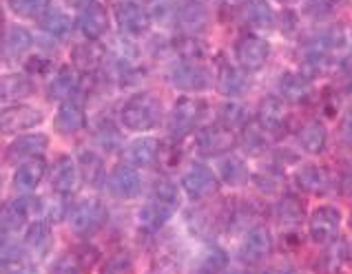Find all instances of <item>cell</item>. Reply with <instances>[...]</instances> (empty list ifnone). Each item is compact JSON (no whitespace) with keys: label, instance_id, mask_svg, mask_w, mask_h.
Listing matches in <instances>:
<instances>
[{"label":"cell","instance_id":"24","mask_svg":"<svg viewBox=\"0 0 352 274\" xmlns=\"http://www.w3.org/2000/svg\"><path fill=\"white\" fill-rule=\"evenodd\" d=\"M215 87L222 95L226 98H241L250 89V78L248 71H244L241 67H222V71L217 73Z\"/></svg>","mask_w":352,"mask_h":274},{"label":"cell","instance_id":"21","mask_svg":"<svg viewBox=\"0 0 352 274\" xmlns=\"http://www.w3.org/2000/svg\"><path fill=\"white\" fill-rule=\"evenodd\" d=\"M175 210L177 208L166 204V201L157 199V197H151L146 204L140 208L138 223H140V228L146 230V232H157V230H162L166 226Z\"/></svg>","mask_w":352,"mask_h":274},{"label":"cell","instance_id":"16","mask_svg":"<svg viewBox=\"0 0 352 274\" xmlns=\"http://www.w3.org/2000/svg\"><path fill=\"white\" fill-rule=\"evenodd\" d=\"M107 186L111 190V195L118 199H133L140 188H142V177L135 166H129V164H118L107 177Z\"/></svg>","mask_w":352,"mask_h":274},{"label":"cell","instance_id":"38","mask_svg":"<svg viewBox=\"0 0 352 274\" xmlns=\"http://www.w3.org/2000/svg\"><path fill=\"white\" fill-rule=\"evenodd\" d=\"M177 23L182 25L186 32H197L206 25V7L197 0L184 3L177 12Z\"/></svg>","mask_w":352,"mask_h":274},{"label":"cell","instance_id":"34","mask_svg":"<svg viewBox=\"0 0 352 274\" xmlns=\"http://www.w3.org/2000/svg\"><path fill=\"white\" fill-rule=\"evenodd\" d=\"M348 255H350V246L344 239H335L328 246V250L324 252V257L319 261V268L324 274H339V270L348 263Z\"/></svg>","mask_w":352,"mask_h":274},{"label":"cell","instance_id":"55","mask_svg":"<svg viewBox=\"0 0 352 274\" xmlns=\"http://www.w3.org/2000/svg\"><path fill=\"white\" fill-rule=\"evenodd\" d=\"M348 263L352 266V246H350V255H348Z\"/></svg>","mask_w":352,"mask_h":274},{"label":"cell","instance_id":"47","mask_svg":"<svg viewBox=\"0 0 352 274\" xmlns=\"http://www.w3.org/2000/svg\"><path fill=\"white\" fill-rule=\"evenodd\" d=\"M43 215H47L49 221H60L67 215V206H65V195H58L54 199L45 201V210Z\"/></svg>","mask_w":352,"mask_h":274},{"label":"cell","instance_id":"29","mask_svg":"<svg viewBox=\"0 0 352 274\" xmlns=\"http://www.w3.org/2000/svg\"><path fill=\"white\" fill-rule=\"evenodd\" d=\"M78 170L82 181L89 186H100L104 181V161L91 148L78 153Z\"/></svg>","mask_w":352,"mask_h":274},{"label":"cell","instance_id":"54","mask_svg":"<svg viewBox=\"0 0 352 274\" xmlns=\"http://www.w3.org/2000/svg\"><path fill=\"white\" fill-rule=\"evenodd\" d=\"M222 274H248L246 270H226V272H222Z\"/></svg>","mask_w":352,"mask_h":274},{"label":"cell","instance_id":"44","mask_svg":"<svg viewBox=\"0 0 352 274\" xmlns=\"http://www.w3.org/2000/svg\"><path fill=\"white\" fill-rule=\"evenodd\" d=\"M85 268V263L82 259L78 257V252H72V255H65V257H60L56 263H54V268H52V274H82Z\"/></svg>","mask_w":352,"mask_h":274},{"label":"cell","instance_id":"50","mask_svg":"<svg viewBox=\"0 0 352 274\" xmlns=\"http://www.w3.org/2000/svg\"><path fill=\"white\" fill-rule=\"evenodd\" d=\"M339 139L344 144H352V109H348L346 115L339 122Z\"/></svg>","mask_w":352,"mask_h":274},{"label":"cell","instance_id":"8","mask_svg":"<svg viewBox=\"0 0 352 274\" xmlns=\"http://www.w3.org/2000/svg\"><path fill=\"white\" fill-rule=\"evenodd\" d=\"M270 58V43L261 36H244L235 43V60L237 65L248 71V73H255L261 67L268 62Z\"/></svg>","mask_w":352,"mask_h":274},{"label":"cell","instance_id":"45","mask_svg":"<svg viewBox=\"0 0 352 274\" xmlns=\"http://www.w3.org/2000/svg\"><path fill=\"white\" fill-rule=\"evenodd\" d=\"M96 141L100 146H102L104 150H116L120 148V133H118V128L111 126V124H100V128L96 130Z\"/></svg>","mask_w":352,"mask_h":274},{"label":"cell","instance_id":"10","mask_svg":"<svg viewBox=\"0 0 352 274\" xmlns=\"http://www.w3.org/2000/svg\"><path fill=\"white\" fill-rule=\"evenodd\" d=\"M25 252L32 261H45L49 257V252L54 248V232L49 221H32L25 228Z\"/></svg>","mask_w":352,"mask_h":274},{"label":"cell","instance_id":"53","mask_svg":"<svg viewBox=\"0 0 352 274\" xmlns=\"http://www.w3.org/2000/svg\"><path fill=\"white\" fill-rule=\"evenodd\" d=\"M89 3H94V0H69V5L74 7H87Z\"/></svg>","mask_w":352,"mask_h":274},{"label":"cell","instance_id":"40","mask_svg":"<svg viewBox=\"0 0 352 274\" xmlns=\"http://www.w3.org/2000/svg\"><path fill=\"white\" fill-rule=\"evenodd\" d=\"M7 7L18 18H40L49 9V0H7Z\"/></svg>","mask_w":352,"mask_h":274},{"label":"cell","instance_id":"39","mask_svg":"<svg viewBox=\"0 0 352 274\" xmlns=\"http://www.w3.org/2000/svg\"><path fill=\"white\" fill-rule=\"evenodd\" d=\"M27 255L25 241L18 239L16 235H3V268L20 266V261Z\"/></svg>","mask_w":352,"mask_h":274},{"label":"cell","instance_id":"14","mask_svg":"<svg viewBox=\"0 0 352 274\" xmlns=\"http://www.w3.org/2000/svg\"><path fill=\"white\" fill-rule=\"evenodd\" d=\"M293 179L295 186L301 192H308V195H328L330 188H333V175H330V170L319 164L299 166Z\"/></svg>","mask_w":352,"mask_h":274},{"label":"cell","instance_id":"23","mask_svg":"<svg viewBox=\"0 0 352 274\" xmlns=\"http://www.w3.org/2000/svg\"><path fill=\"white\" fill-rule=\"evenodd\" d=\"M78 69L74 67H60L56 73L52 76L47 84V98L49 100H56V102H69L76 91H78Z\"/></svg>","mask_w":352,"mask_h":274},{"label":"cell","instance_id":"48","mask_svg":"<svg viewBox=\"0 0 352 274\" xmlns=\"http://www.w3.org/2000/svg\"><path fill=\"white\" fill-rule=\"evenodd\" d=\"M253 179H255L257 188L266 190V192L275 190V188H277V186L281 184V175H279L277 170H270V168H266V170L257 172V175H255Z\"/></svg>","mask_w":352,"mask_h":274},{"label":"cell","instance_id":"42","mask_svg":"<svg viewBox=\"0 0 352 274\" xmlns=\"http://www.w3.org/2000/svg\"><path fill=\"white\" fill-rule=\"evenodd\" d=\"M151 197H157V199L166 201V204L179 208V188H177V184H173V181L166 177H160L153 181V186H151Z\"/></svg>","mask_w":352,"mask_h":274},{"label":"cell","instance_id":"35","mask_svg":"<svg viewBox=\"0 0 352 274\" xmlns=\"http://www.w3.org/2000/svg\"><path fill=\"white\" fill-rule=\"evenodd\" d=\"M217 119L219 124H224L228 128H244L248 126V119H250V111L246 104L241 102H235V100H230V102H224L222 106L217 109Z\"/></svg>","mask_w":352,"mask_h":274},{"label":"cell","instance_id":"5","mask_svg":"<svg viewBox=\"0 0 352 274\" xmlns=\"http://www.w3.org/2000/svg\"><path fill=\"white\" fill-rule=\"evenodd\" d=\"M341 221H344V215H341V210L337 206L333 204L317 206L308 217V235L319 246L333 243L339 235Z\"/></svg>","mask_w":352,"mask_h":274},{"label":"cell","instance_id":"19","mask_svg":"<svg viewBox=\"0 0 352 274\" xmlns=\"http://www.w3.org/2000/svg\"><path fill=\"white\" fill-rule=\"evenodd\" d=\"M45 119V115L40 113L38 109L27 106V104H14L7 106L3 111V133L5 135H14V133H23L38 126L40 122Z\"/></svg>","mask_w":352,"mask_h":274},{"label":"cell","instance_id":"6","mask_svg":"<svg viewBox=\"0 0 352 274\" xmlns=\"http://www.w3.org/2000/svg\"><path fill=\"white\" fill-rule=\"evenodd\" d=\"M179 186H182L184 195L188 199L202 201V199H208V197L217 195V190H219V177L208 166H204V164H190L184 170Z\"/></svg>","mask_w":352,"mask_h":274},{"label":"cell","instance_id":"2","mask_svg":"<svg viewBox=\"0 0 352 274\" xmlns=\"http://www.w3.org/2000/svg\"><path fill=\"white\" fill-rule=\"evenodd\" d=\"M107 206L98 197H85L69 212V226L78 237H94L107 223Z\"/></svg>","mask_w":352,"mask_h":274},{"label":"cell","instance_id":"57","mask_svg":"<svg viewBox=\"0 0 352 274\" xmlns=\"http://www.w3.org/2000/svg\"><path fill=\"white\" fill-rule=\"evenodd\" d=\"M284 3H290V0H284Z\"/></svg>","mask_w":352,"mask_h":274},{"label":"cell","instance_id":"52","mask_svg":"<svg viewBox=\"0 0 352 274\" xmlns=\"http://www.w3.org/2000/svg\"><path fill=\"white\" fill-rule=\"evenodd\" d=\"M259 274H301V272L297 268L286 266V268H266V270H261Z\"/></svg>","mask_w":352,"mask_h":274},{"label":"cell","instance_id":"4","mask_svg":"<svg viewBox=\"0 0 352 274\" xmlns=\"http://www.w3.org/2000/svg\"><path fill=\"white\" fill-rule=\"evenodd\" d=\"M237 144V135L233 128L224 124L204 126L195 135V150L199 157H224L228 150H233Z\"/></svg>","mask_w":352,"mask_h":274},{"label":"cell","instance_id":"7","mask_svg":"<svg viewBox=\"0 0 352 274\" xmlns=\"http://www.w3.org/2000/svg\"><path fill=\"white\" fill-rule=\"evenodd\" d=\"M168 82L179 91H188V93H195V91H204L210 84V73L208 69L202 67L195 60H182V62H175L168 71Z\"/></svg>","mask_w":352,"mask_h":274},{"label":"cell","instance_id":"37","mask_svg":"<svg viewBox=\"0 0 352 274\" xmlns=\"http://www.w3.org/2000/svg\"><path fill=\"white\" fill-rule=\"evenodd\" d=\"M34 93V82L29 76H20V73H14V76H5L3 80V100L5 104L7 102H18V100H23L27 95Z\"/></svg>","mask_w":352,"mask_h":274},{"label":"cell","instance_id":"9","mask_svg":"<svg viewBox=\"0 0 352 274\" xmlns=\"http://www.w3.org/2000/svg\"><path fill=\"white\" fill-rule=\"evenodd\" d=\"M273 235L266 226L261 223H255L250 226L244 235V241H241L239 248V259L246 263H257L261 259H266L270 252H273Z\"/></svg>","mask_w":352,"mask_h":274},{"label":"cell","instance_id":"32","mask_svg":"<svg viewBox=\"0 0 352 274\" xmlns=\"http://www.w3.org/2000/svg\"><path fill=\"white\" fill-rule=\"evenodd\" d=\"M74 65L80 73H94V71L102 65V49H100L91 40H85L82 45L74 47Z\"/></svg>","mask_w":352,"mask_h":274},{"label":"cell","instance_id":"18","mask_svg":"<svg viewBox=\"0 0 352 274\" xmlns=\"http://www.w3.org/2000/svg\"><path fill=\"white\" fill-rule=\"evenodd\" d=\"M162 153V144L155 137H138L122 148V161L135 168L153 166Z\"/></svg>","mask_w":352,"mask_h":274},{"label":"cell","instance_id":"31","mask_svg":"<svg viewBox=\"0 0 352 274\" xmlns=\"http://www.w3.org/2000/svg\"><path fill=\"white\" fill-rule=\"evenodd\" d=\"M197 274H222L228 268V252L222 246L210 243L202 250V255L197 257Z\"/></svg>","mask_w":352,"mask_h":274},{"label":"cell","instance_id":"12","mask_svg":"<svg viewBox=\"0 0 352 274\" xmlns=\"http://www.w3.org/2000/svg\"><path fill=\"white\" fill-rule=\"evenodd\" d=\"M76 27H78L80 36H82L85 40H91V43H96V40H100L109 32L107 9L100 3H96V0H94V3H89L87 7L80 9Z\"/></svg>","mask_w":352,"mask_h":274},{"label":"cell","instance_id":"43","mask_svg":"<svg viewBox=\"0 0 352 274\" xmlns=\"http://www.w3.org/2000/svg\"><path fill=\"white\" fill-rule=\"evenodd\" d=\"M241 146L246 148V153L250 155H259L261 150L266 148V137H264V128L259 124L257 126H244V135H241Z\"/></svg>","mask_w":352,"mask_h":274},{"label":"cell","instance_id":"17","mask_svg":"<svg viewBox=\"0 0 352 274\" xmlns=\"http://www.w3.org/2000/svg\"><path fill=\"white\" fill-rule=\"evenodd\" d=\"M80 170L78 161L69 155H60L52 166H49V186L56 195H72L78 184Z\"/></svg>","mask_w":352,"mask_h":274},{"label":"cell","instance_id":"26","mask_svg":"<svg viewBox=\"0 0 352 274\" xmlns=\"http://www.w3.org/2000/svg\"><path fill=\"white\" fill-rule=\"evenodd\" d=\"M297 144L308 155H321L328 144V128L317 119L306 122V124L297 130Z\"/></svg>","mask_w":352,"mask_h":274},{"label":"cell","instance_id":"25","mask_svg":"<svg viewBox=\"0 0 352 274\" xmlns=\"http://www.w3.org/2000/svg\"><path fill=\"white\" fill-rule=\"evenodd\" d=\"M87 126V113L85 109L76 102H63V106L58 109V113L54 117V128L60 135H76Z\"/></svg>","mask_w":352,"mask_h":274},{"label":"cell","instance_id":"46","mask_svg":"<svg viewBox=\"0 0 352 274\" xmlns=\"http://www.w3.org/2000/svg\"><path fill=\"white\" fill-rule=\"evenodd\" d=\"M177 12H179V7H175L173 3L157 0L153 9H151V20H155V23H168V20H177Z\"/></svg>","mask_w":352,"mask_h":274},{"label":"cell","instance_id":"49","mask_svg":"<svg viewBox=\"0 0 352 274\" xmlns=\"http://www.w3.org/2000/svg\"><path fill=\"white\" fill-rule=\"evenodd\" d=\"M52 71V60L45 56H34L27 62V73H36V76H45Z\"/></svg>","mask_w":352,"mask_h":274},{"label":"cell","instance_id":"41","mask_svg":"<svg viewBox=\"0 0 352 274\" xmlns=\"http://www.w3.org/2000/svg\"><path fill=\"white\" fill-rule=\"evenodd\" d=\"M346 0H308L304 5V16L310 20H326L333 16Z\"/></svg>","mask_w":352,"mask_h":274},{"label":"cell","instance_id":"11","mask_svg":"<svg viewBox=\"0 0 352 274\" xmlns=\"http://www.w3.org/2000/svg\"><path fill=\"white\" fill-rule=\"evenodd\" d=\"M116 23L124 36L138 38L148 32L151 16L146 14L144 7H140L138 3H131V0H124V3L116 5Z\"/></svg>","mask_w":352,"mask_h":274},{"label":"cell","instance_id":"33","mask_svg":"<svg viewBox=\"0 0 352 274\" xmlns=\"http://www.w3.org/2000/svg\"><path fill=\"white\" fill-rule=\"evenodd\" d=\"M244 18L255 29H270L275 25V12L268 0H248L244 5Z\"/></svg>","mask_w":352,"mask_h":274},{"label":"cell","instance_id":"56","mask_svg":"<svg viewBox=\"0 0 352 274\" xmlns=\"http://www.w3.org/2000/svg\"><path fill=\"white\" fill-rule=\"evenodd\" d=\"M350 228H352V210H350Z\"/></svg>","mask_w":352,"mask_h":274},{"label":"cell","instance_id":"36","mask_svg":"<svg viewBox=\"0 0 352 274\" xmlns=\"http://www.w3.org/2000/svg\"><path fill=\"white\" fill-rule=\"evenodd\" d=\"M40 27H43V32L54 36V38H65L69 32H72V18H69L65 12H60V9H47V12L38 18Z\"/></svg>","mask_w":352,"mask_h":274},{"label":"cell","instance_id":"1","mask_svg":"<svg viewBox=\"0 0 352 274\" xmlns=\"http://www.w3.org/2000/svg\"><path fill=\"white\" fill-rule=\"evenodd\" d=\"M162 115V100L148 91H138L120 109V124L133 133H146L160 126Z\"/></svg>","mask_w":352,"mask_h":274},{"label":"cell","instance_id":"30","mask_svg":"<svg viewBox=\"0 0 352 274\" xmlns=\"http://www.w3.org/2000/svg\"><path fill=\"white\" fill-rule=\"evenodd\" d=\"M273 215L279 223H284V226H299V223L306 219V204H304V199L297 195H284L275 204Z\"/></svg>","mask_w":352,"mask_h":274},{"label":"cell","instance_id":"27","mask_svg":"<svg viewBox=\"0 0 352 274\" xmlns=\"http://www.w3.org/2000/svg\"><path fill=\"white\" fill-rule=\"evenodd\" d=\"M34 45V36L29 29L20 27V25H9L5 29V36H3V54L5 60H18L23 58L29 49Z\"/></svg>","mask_w":352,"mask_h":274},{"label":"cell","instance_id":"20","mask_svg":"<svg viewBox=\"0 0 352 274\" xmlns=\"http://www.w3.org/2000/svg\"><path fill=\"white\" fill-rule=\"evenodd\" d=\"M279 93L290 104H306L313 98V80L301 71H286L279 80Z\"/></svg>","mask_w":352,"mask_h":274},{"label":"cell","instance_id":"15","mask_svg":"<svg viewBox=\"0 0 352 274\" xmlns=\"http://www.w3.org/2000/svg\"><path fill=\"white\" fill-rule=\"evenodd\" d=\"M49 175V164L45 157H34L27 159L23 164H18L14 177H12V186L20 192V195H32V192L43 184V179Z\"/></svg>","mask_w":352,"mask_h":274},{"label":"cell","instance_id":"13","mask_svg":"<svg viewBox=\"0 0 352 274\" xmlns=\"http://www.w3.org/2000/svg\"><path fill=\"white\" fill-rule=\"evenodd\" d=\"M49 148V137L45 133H25L16 137L12 144L7 146V161L12 164H23L27 159H34V157H45Z\"/></svg>","mask_w":352,"mask_h":274},{"label":"cell","instance_id":"22","mask_svg":"<svg viewBox=\"0 0 352 274\" xmlns=\"http://www.w3.org/2000/svg\"><path fill=\"white\" fill-rule=\"evenodd\" d=\"M257 122L259 126L268 130V133H273V130H279L286 126L288 122V109H286V102L277 95H266L264 100L259 102V109H257Z\"/></svg>","mask_w":352,"mask_h":274},{"label":"cell","instance_id":"28","mask_svg":"<svg viewBox=\"0 0 352 274\" xmlns=\"http://www.w3.org/2000/svg\"><path fill=\"white\" fill-rule=\"evenodd\" d=\"M217 177H219V181H224L226 186L239 188V186H246L248 181H250V170H248L246 161L241 159V157L224 155L222 159H219Z\"/></svg>","mask_w":352,"mask_h":274},{"label":"cell","instance_id":"51","mask_svg":"<svg viewBox=\"0 0 352 274\" xmlns=\"http://www.w3.org/2000/svg\"><path fill=\"white\" fill-rule=\"evenodd\" d=\"M339 192L344 197H352V166L341 175V179H339Z\"/></svg>","mask_w":352,"mask_h":274},{"label":"cell","instance_id":"3","mask_svg":"<svg viewBox=\"0 0 352 274\" xmlns=\"http://www.w3.org/2000/svg\"><path fill=\"white\" fill-rule=\"evenodd\" d=\"M206 113V102L195 95H182L177 98V102L173 104L168 117V135L173 139L186 137L199 122H202Z\"/></svg>","mask_w":352,"mask_h":274}]
</instances>
